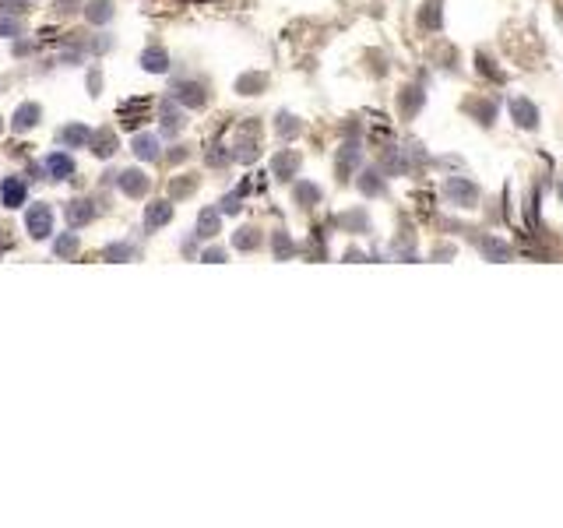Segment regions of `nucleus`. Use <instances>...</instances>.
Instances as JSON below:
<instances>
[{
  "label": "nucleus",
  "instance_id": "nucleus-1",
  "mask_svg": "<svg viewBox=\"0 0 563 528\" xmlns=\"http://www.w3.org/2000/svg\"><path fill=\"white\" fill-rule=\"evenodd\" d=\"M25 229H28V236L32 240H46L50 232H53V208L50 205H32V208L25 211Z\"/></svg>",
  "mask_w": 563,
  "mask_h": 528
},
{
  "label": "nucleus",
  "instance_id": "nucleus-2",
  "mask_svg": "<svg viewBox=\"0 0 563 528\" xmlns=\"http://www.w3.org/2000/svg\"><path fill=\"white\" fill-rule=\"evenodd\" d=\"M444 191H447V198H451L455 205H462V208H475V201H479V187H475L472 180H465V176H451Z\"/></svg>",
  "mask_w": 563,
  "mask_h": 528
},
{
  "label": "nucleus",
  "instance_id": "nucleus-3",
  "mask_svg": "<svg viewBox=\"0 0 563 528\" xmlns=\"http://www.w3.org/2000/svg\"><path fill=\"white\" fill-rule=\"evenodd\" d=\"M173 99L180 106H187V109H201L208 103V89L201 82H177L173 85Z\"/></svg>",
  "mask_w": 563,
  "mask_h": 528
},
{
  "label": "nucleus",
  "instance_id": "nucleus-4",
  "mask_svg": "<svg viewBox=\"0 0 563 528\" xmlns=\"http://www.w3.org/2000/svg\"><path fill=\"white\" fill-rule=\"evenodd\" d=\"M116 184H120V191H123L127 198H145L148 187H152V180H148L141 169H123V173H116Z\"/></svg>",
  "mask_w": 563,
  "mask_h": 528
},
{
  "label": "nucleus",
  "instance_id": "nucleus-5",
  "mask_svg": "<svg viewBox=\"0 0 563 528\" xmlns=\"http://www.w3.org/2000/svg\"><path fill=\"white\" fill-rule=\"evenodd\" d=\"M43 169L50 173V180H71L74 176V159L67 152H50L43 159Z\"/></svg>",
  "mask_w": 563,
  "mask_h": 528
},
{
  "label": "nucleus",
  "instance_id": "nucleus-6",
  "mask_svg": "<svg viewBox=\"0 0 563 528\" xmlns=\"http://www.w3.org/2000/svg\"><path fill=\"white\" fill-rule=\"evenodd\" d=\"M0 205L4 208H21L25 205V180L21 176H4L0 180Z\"/></svg>",
  "mask_w": 563,
  "mask_h": 528
},
{
  "label": "nucleus",
  "instance_id": "nucleus-7",
  "mask_svg": "<svg viewBox=\"0 0 563 528\" xmlns=\"http://www.w3.org/2000/svg\"><path fill=\"white\" fill-rule=\"evenodd\" d=\"M233 159H240V162H254V159H257V123H247V127L240 130V141H236Z\"/></svg>",
  "mask_w": 563,
  "mask_h": 528
},
{
  "label": "nucleus",
  "instance_id": "nucleus-8",
  "mask_svg": "<svg viewBox=\"0 0 563 528\" xmlns=\"http://www.w3.org/2000/svg\"><path fill=\"white\" fill-rule=\"evenodd\" d=\"M64 215H67V225L78 229V225H89V222L95 218V205L89 201V198H74V201H67Z\"/></svg>",
  "mask_w": 563,
  "mask_h": 528
},
{
  "label": "nucleus",
  "instance_id": "nucleus-9",
  "mask_svg": "<svg viewBox=\"0 0 563 528\" xmlns=\"http://www.w3.org/2000/svg\"><path fill=\"white\" fill-rule=\"evenodd\" d=\"M169 218H173V205H169V201H152V205L145 208V229L155 232V229L169 225Z\"/></svg>",
  "mask_w": 563,
  "mask_h": 528
},
{
  "label": "nucleus",
  "instance_id": "nucleus-10",
  "mask_svg": "<svg viewBox=\"0 0 563 528\" xmlns=\"http://www.w3.org/2000/svg\"><path fill=\"white\" fill-rule=\"evenodd\" d=\"M141 67L152 71V74H166V71H169V53H166L162 46H148V50L141 53Z\"/></svg>",
  "mask_w": 563,
  "mask_h": 528
},
{
  "label": "nucleus",
  "instance_id": "nucleus-11",
  "mask_svg": "<svg viewBox=\"0 0 563 528\" xmlns=\"http://www.w3.org/2000/svg\"><path fill=\"white\" fill-rule=\"evenodd\" d=\"M60 141H64L67 148H85V145H92V130H89L85 123H67V127L60 130Z\"/></svg>",
  "mask_w": 563,
  "mask_h": 528
},
{
  "label": "nucleus",
  "instance_id": "nucleus-12",
  "mask_svg": "<svg viewBox=\"0 0 563 528\" xmlns=\"http://www.w3.org/2000/svg\"><path fill=\"white\" fill-rule=\"evenodd\" d=\"M39 116H43L39 103H21V106H18V113H14V120H11V127H14V130L21 134V130L35 127V123H39Z\"/></svg>",
  "mask_w": 563,
  "mask_h": 528
},
{
  "label": "nucleus",
  "instance_id": "nucleus-13",
  "mask_svg": "<svg viewBox=\"0 0 563 528\" xmlns=\"http://www.w3.org/2000/svg\"><path fill=\"white\" fill-rule=\"evenodd\" d=\"M511 116H514L518 127H525V130H532V127L539 123V109L528 103V99H514V103H511Z\"/></svg>",
  "mask_w": 563,
  "mask_h": 528
},
{
  "label": "nucleus",
  "instance_id": "nucleus-14",
  "mask_svg": "<svg viewBox=\"0 0 563 528\" xmlns=\"http://www.w3.org/2000/svg\"><path fill=\"white\" fill-rule=\"evenodd\" d=\"M92 152L99 159H109L113 152H116V134H113V127H99L92 130Z\"/></svg>",
  "mask_w": 563,
  "mask_h": 528
},
{
  "label": "nucleus",
  "instance_id": "nucleus-15",
  "mask_svg": "<svg viewBox=\"0 0 563 528\" xmlns=\"http://www.w3.org/2000/svg\"><path fill=\"white\" fill-rule=\"evenodd\" d=\"M109 18H113V0H89V4H85V21L106 25Z\"/></svg>",
  "mask_w": 563,
  "mask_h": 528
},
{
  "label": "nucleus",
  "instance_id": "nucleus-16",
  "mask_svg": "<svg viewBox=\"0 0 563 528\" xmlns=\"http://www.w3.org/2000/svg\"><path fill=\"white\" fill-rule=\"evenodd\" d=\"M134 155L145 159V162H155V159H159V141H155L152 134H138V137H134Z\"/></svg>",
  "mask_w": 563,
  "mask_h": 528
},
{
  "label": "nucleus",
  "instance_id": "nucleus-17",
  "mask_svg": "<svg viewBox=\"0 0 563 528\" xmlns=\"http://www.w3.org/2000/svg\"><path fill=\"white\" fill-rule=\"evenodd\" d=\"M272 169H275V176H279V180L296 176V173H299V155H296V152H282L279 159H275V166H272Z\"/></svg>",
  "mask_w": 563,
  "mask_h": 528
},
{
  "label": "nucleus",
  "instance_id": "nucleus-18",
  "mask_svg": "<svg viewBox=\"0 0 563 528\" xmlns=\"http://www.w3.org/2000/svg\"><path fill=\"white\" fill-rule=\"evenodd\" d=\"M233 247H236V250H257V247H261V232L250 229V225H243V229L233 236Z\"/></svg>",
  "mask_w": 563,
  "mask_h": 528
},
{
  "label": "nucleus",
  "instance_id": "nucleus-19",
  "mask_svg": "<svg viewBox=\"0 0 563 528\" xmlns=\"http://www.w3.org/2000/svg\"><path fill=\"white\" fill-rule=\"evenodd\" d=\"M53 254H57L60 261H71V257L78 254V236H74V232H64V236H57V243H53Z\"/></svg>",
  "mask_w": 563,
  "mask_h": 528
},
{
  "label": "nucleus",
  "instance_id": "nucleus-20",
  "mask_svg": "<svg viewBox=\"0 0 563 528\" xmlns=\"http://www.w3.org/2000/svg\"><path fill=\"white\" fill-rule=\"evenodd\" d=\"M215 232H218V211H215V208L201 211V215H197V236H204V240H211Z\"/></svg>",
  "mask_w": 563,
  "mask_h": 528
},
{
  "label": "nucleus",
  "instance_id": "nucleus-21",
  "mask_svg": "<svg viewBox=\"0 0 563 528\" xmlns=\"http://www.w3.org/2000/svg\"><path fill=\"white\" fill-rule=\"evenodd\" d=\"M264 85H268L264 74H243V78L236 82V92H240V96H257Z\"/></svg>",
  "mask_w": 563,
  "mask_h": 528
},
{
  "label": "nucleus",
  "instance_id": "nucleus-22",
  "mask_svg": "<svg viewBox=\"0 0 563 528\" xmlns=\"http://www.w3.org/2000/svg\"><path fill=\"white\" fill-rule=\"evenodd\" d=\"M359 155H363V148L356 145V141H349V145H342V155H338V173H349L356 162H359Z\"/></svg>",
  "mask_w": 563,
  "mask_h": 528
},
{
  "label": "nucleus",
  "instance_id": "nucleus-23",
  "mask_svg": "<svg viewBox=\"0 0 563 528\" xmlns=\"http://www.w3.org/2000/svg\"><path fill=\"white\" fill-rule=\"evenodd\" d=\"M482 254H486L489 261H507V257H511V247H507L503 240H493V236H486V240H482Z\"/></svg>",
  "mask_w": 563,
  "mask_h": 528
},
{
  "label": "nucleus",
  "instance_id": "nucleus-24",
  "mask_svg": "<svg viewBox=\"0 0 563 528\" xmlns=\"http://www.w3.org/2000/svg\"><path fill=\"white\" fill-rule=\"evenodd\" d=\"M162 130H166V134L184 130V113H180V109H173V103L162 106Z\"/></svg>",
  "mask_w": 563,
  "mask_h": 528
},
{
  "label": "nucleus",
  "instance_id": "nucleus-25",
  "mask_svg": "<svg viewBox=\"0 0 563 528\" xmlns=\"http://www.w3.org/2000/svg\"><path fill=\"white\" fill-rule=\"evenodd\" d=\"M296 201L299 205H317L320 201V191L313 184H296Z\"/></svg>",
  "mask_w": 563,
  "mask_h": 528
},
{
  "label": "nucleus",
  "instance_id": "nucleus-26",
  "mask_svg": "<svg viewBox=\"0 0 563 528\" xmlns=\"http://www.w3.org/2000/svg\"><path fill=\"white\" fill-rule=\"evenodd\" d=\"M194 187H197V176H187V180H173V184H169V198H177V201H180V198H187Z\"/></svg>",
  "mask_w": 563,
  "mask_h": 528
},
{
  "label": "nucleus",
  "instance_id": "nucleus-27",
  "mask_svg": "<svg viewBox=\"0 0 563 528\" xmlns=\"http://www.w3.org/2000/svg\"><path fill=\"white\" fill-rule=\"evenodd\" d=\"M405 92H408V96H405V99H398V106H401V113H405V116H412V113L419 109V103H423V92H419V89H405Z\"/></svg>",
  "mask_w": 563,
  "mask_h": 528
},
{
  "label": "nucleus",
  "instance_id": "nucleus-28",
  "mask_svg": "<svg viewBox=\"0 0 563 528\" xmlns=\"http://www.w3.org/2000/svg\"><path fill=\"white\" fill-rule=\"evenodd\" d=\"M106 257H109V261H130V257H134V247H127V243H113V247L106 250Z\"/></svg>",
  "mask_w": 563,
  "mask_h": 528
},
{
  "label": "nucleus",
  "instance_id": "nucleus-29",
  "mask_svg": "<svg viewBox=\"0 0 563 528\" xmlns=\"http://www.w3.org/2000/svg\"><path fill=\"white\" fill-rule=\"evenodd\" d=\"M292 254V240H289V232H275V257L285 261Z\"/></svg>",
  "mask_w": 563,
  "mask_h": 528
},
{
  "label": "nucleus",
  "instance_id": "nucleus-30",
  "mask_svg": "<svg viewBox=\"0 0 563 528\" xmlns=\"http://www.w3.org/2000/svg\"><path fill=\"white\" fill-rule=\"evenodd\" d=\"M32 7V0H0V11L4 14H25Z\"/></svg>",
  "mask_w": 563,
  "mask_h": 528
},
{
  "label": "nucleus",
  "instance_id": "nucleus-31",
  "mask_svg": "<svg viewBox=\"0 0 563 528\" xmlns=\"http://www.w3.org/2000/svg\"><path fill=\"white\" fill-rule=\"evenodd\" d=\"M430 11H423V25H430V28H437L440 25V0H433V4H426Z\"/></svg>",
  "mask_w": 563,
  "mask_h": 528
},
{
  "label": "nucleus",
  "instance_id": "nucleus-32",
  "mask_svg": "<svg viewBox=\"0 0 563 528\" xmlns=\"http://www.w3.org/2000/svg\"><path fill=\"white\" fill-rule=\"evenodd\" d=\"M240 198H243V191H236V194L222 198V205H218V211H225V215H236V211H240Z\"/></svg>",
  "mask_w": 563,
  "mask_h": 528
},
{
  "label": "nucleus",
  "instance_id": "nucleus-33",
  "mask_svg": "<svg viewBox=\"0 0 563 528\" xmlns=\"http://www.w3.org/2000/svg\"><path fill=\"white\" fill-rule=\"evenodd\" d=\"M279 134H282V137H296V134H299V123H296L292 116H282V120H279Z\"/></svg>",
  "mask_w": 563,
  "mask_h": 528
},
{
  "label": "nucleus",
  "instance_id": "nucleus-34",
  "mask_svg": "<svg viewBox=\"0 0 563 528\" xmlns=\"http://www.w3.org/2000/svg\"><path fill=\"white\" fill-rule=\"evenodd\" d=\"M0 35H21V25L7 14H0Z\"/></svg>",
  "mask_w": 563,
  "mask_h": 528
},
{
  "label": "nucleus",
  "instance_id": "nucleus-35",
  "mask_svg": "<svg viewBox=\"0 0 563 528\" xmlns=\"http://www.w3.org/2000/svg\"><path fill=\"white\" fill-rule=\"evenodd\" d=\"M201 261H208V264H222V261H225V250L211 247V250H204V254H201Z\"/></svg>",
  "mask_w": 563,
  "mask_h": 528
},
{
  "label": "nucleus",
  "instance_id": "nucleus-36",
  "mask_svg": "<svg viewBox=\"0 0 563 528\" xmlns=\"http://www.w3.org/2000/svg\"><path fill=\"white\" fill-rule=\"evenodd\" d=\"M99 85H102V78H99V71L89 74V89H92V96H99Z\"/></svg>",
  "mask_w": 563,
  "mask_h": 528
},
{
  "label": "nucleus",
  "instance_id": "nucleus-37",
  "mask_svg": "<svg viewBox=\"0 0 563 528\" xmlns=\"http://www.w3.org/2000/svg\"><path fill=\"white\" fill-rule=\"evenodd\" d=\"M169 159H173V162H184V159H187V148H177V152H173Z\"/></svg>",
  "mask_w": 563,
  "mask_h": 528
},
{
  "label": "nucleus",
  "instance_id": "nucleus-38",
  "mask_svg": "<svg viewBox=\"0 0 563 528\" xmlns=\"http://www.w3.org/2000/svg\"><path fill=\"white\" fill-rule=\"evenodd\" d=\"M74 4H78V0H57V7H60V11H74Z\"/></svg>",
  "mask_w": 563,
  "mask_h": 528
},
{
  "label": "nucleus",
  "instance_id": "nucleus-39",
  "mask_svg": "<svg viewBox=\"0 0 563 528\" xmlns=\"http://www.w3.org/2000/svg\"><path fill=\"white\" fill-rule=\"evenodd\" d=\"M0 232H4V229H0ZM7 247H11V236H0V254H4Z\"/></svg>",
  "mask_w": 563,
  "mask_h": 528
},
{
  "label": "nucleus",
  "instance_id": "nucleus-40",
  "mask_svg": "<svg viewBox=\"0 0 563 528\" xmlns=\"http://www.w3.org/2000/svg\"><path fill=\"white\" fill-rule=\"evenodd\" d=\"M560 198H563V187H560Z\"/></svg>",
  "mask_w": 563,
  "mask_h": 528
}]
</instances>
